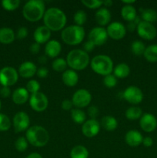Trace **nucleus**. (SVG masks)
I'll list each match as a JSON object with an SVG mask.
<instances>
[{"label": "nucleus", "instance_id": "obj_1", "mask_svg": "<svg viewBox=\"0 0 157 158\" xmlns=\"http://www.w3.org/2000/svg\"><path fill=\"white\" fill-rule=\"evenodd\" d=\"M45 26L52 31H58L66 26L67 18L62 10L58 8L52 7L45 12L43 16Z\"/></svg>", "mask_w": 157, "mask_h": 158}, {"label": "nucleus", "instance_id": "obj_2", "mask_svg": "<svg viewBox=\"0 0 157 158\" xmlns=\"http://www.w3.org/2000/svg\"><path fill=\"white\" fill-rule=\"evenodd\" d=\"M45 12V3L42 0H30L25 4L22 15L28 21L37 22L44 16Z\"/></svg>", "mask_w": 157, "mask_h": 158}, {"label": "nucleus", "instance_id": "obj_3", "mask_svg": "<svg viewBox=\"0 0 157 158\" xmlns=\"http://www.w3.org/2000/svg\"><path fill=\"white\" fill-rule=\"evenodd\" d=\"M26 140L34 147H44L49 140V132L41 126H32L26 131Z\"/></svg>", "mask_w": 157, "mask_h": 158}, {"label": "nucleus", "instance_id": "obj_4", "mask_svg": "<svg viewBox=\"0 0 157 158\" xmlns=\"http://www.w3.org/2000/svg\"><path fill=\"white\" fill-rule=\"evenodd\" d=\"M66 62L73 70H83L89 65V56L84 50L73 49L67 55Z\"/></svg>", "mask_w": 157, "mask_h": 158}, {"label": "nucleus", "instance_id": "obj_5", "mask_svg": "<svg viewBox=\"0 0 157 158\" xmlns=\"http://www.w3.org/2000/svg\"><path fill=\"white\" fill-rule=\"evenodd\" d=\"M63 42L70 46H75L83 41L85 37V29L83 26H69L65 28L62 32Z\"/></svg>", "mask_w": 157, "mask_h": 158}, {"label": "nucleus", "instance_id": "obj_6", "mask_svg": "<svg viewBox=\"0 0 157 158\" xmlns=\"http://www.w3.org/2000/svg\"><path fill=\"white\" fill-rule=\"evenodd\" d=\"M91 67L97 74L107 76L113 70V62L106 55H98L93 57L91 61Z\"/></svg>", "mask_w": 157, "mask_h": 158}, {"label": "nucleus", "instance_id": "obj_7", "mask_svg": "<svg viewBox=\"0 0 157 158\" xmlns=\"http://www.w3.org/2000/svg\"><path fill=\"white\" fill-rule=\"evenodd\" d=\"M18 73L12 66H6L0 70V83L3 86H12L18 81Z\"/></svg>", "mask_w": 157, "mask_h": 158}, {"label": "nucleus", "instance_id": "obj_8", "mask_svg": "<svg viewBox=\"0 0 157 158\" xmlns=\"http://www.w3.org/2000/svg\"><path fill=\"white\" fill-rule=\"evenodd\" d=\"M29 104L32 110L36 112L44 111L49 105L47 97L42 92H37L31 94L29 98Z\"/></svg>", "mask_w": 157, "mask_h": 158}, {"label": "nucleus", "instance_id": "obj_9", "mask_svg": "<svg viewBox=\"0 0 157 158\" xmlns=\"http://www.w3.org/2000/svg\"><path fill=\"white\" fill-rule=\"evenodd\" d=\"M92 100V95L90 93L85 89H78L72 96V102L77 108H83L89 105Z\"/></svg>", "mask_w": 157, "mask_h": 158}, {"label": "nucleus", "instance_id": "obj_10", "mask_svg": "<svg viewBox=\"0 0 157 158\" xmlns=\"http://www.w3.org/2000/svg\"><path fill=\"white\" fill-rule=\"evenodd\" d=\"M137 32L140 37L146 40H152L157 35V30L152 23L141 21L137 26Z\"/></svg>", "mask_w": 157, "mask_h": 158}, {"label": "nucleus", "instance_id": "obj_11", "mask_svg": "<svg viewBox=\"0 0 157 158\" xmlns=\"http://www.w3.org/2000/svg\"><path fill=\"white\" fill-rule=\"evenodd\" d=\"M123 97L131 104H139L143 100V94L141 89L135 86H130L123 93Z\"/></svg>", "mask_w": 157, "mask_h": 158}, {"label": "nucleus", "instance_id": "obj_12", "mask_svg": "<svg viewBox=\"0 0 157 158\" xmlns=\"http://www.w3.org/2000/svg\"><path fill=\"white\" fill-rule=\"evenodd\" d=\"M30 119L26 113L18 112L13 117V126L16 133L22 132L29 129Z\"/></svg>", "mask_w": 157, "mask_h": 158}, {"label": "nucleus", "instance_id": "obj_13", "mask_svg": "<svg viewBox=\"0 0 157 158\" xmlns=\"http://www.w3.org/2000/svg\"><path fill=\"white\" fill-rule=\"evenodd\" d=\"M108 36L112 40H119L123 39L126 34V28L123 23L119 22H114L108 26L107 29Z\"/></svg>", "mask_w": 157, "mask_h": 158}, {"label": "nucleus", "instance_id": "obj_14", "mask_svg": "<svg viewBox=\"0 0 157 158\" xmlns=\"http://www.w3.org/2000/svg\"><path fill=\"white\" fill-rule=\"evenodd\" d=\"M108 34L106 29L103 27H95L89 32V40L95 46H102L107 41Z\"/></svg>", "mask_w": 157, "mask_h": 158}, {"label": "nucleus", "instance_id": "obj_15", "mask_svg": "<svg viewBox=\"0 0 157 158\" xmlns=\"http://www.w3.org/2000/svg\"><path fill=\"white\" fill-rule=\"evenodd\" d=\"M100 131V123L95 119H90L85 122L82 127V132L86 137H94Z\"/></svg>", "mask_w": 157, "mask_h": 158}, {"label": "nucleus", "instance_id": "obj_16", "mask_svg": "<svg viewBox=\"0 0 157 158\" xmlns=\"http://www.w3.org/2000/svg\"><path fill=\"white\" fill-rule=\"evenodd\" d=\"M139 125L145 132L151 133L157 127V120L152 114H145L140 118Z\"/></svg>", "mask_w": 157, "mask_h": 158}, {"label": "nucleus", "instance_id": "obj_17", "mask_svg": "<svg viewBox=\"0 0 157 158\" xmlns=\"http://www.w3.org/2000/svg\"><path fill=\"white\" fill-rule=\"evenodd\" d=\"M51 36V30L46 26H42L37 28L33 33V38L35 43L38 44L47 43Z\"/></svg>", "mask_w": 157, "mask_h": 158}, {"label": "nucleus", "instance_id": "obj_18", "mask_svg": "<svg viewBox=\"0 0 157 158\" xmlns=\"http://www.w3.org/2000/svg\"><path fill=\"white\" fill-rule=\"evenodd\" d=\"M143 135L139 131L135 130H131L128 131L125 136L126 143L130 147H138L143 143Z\"/></svg>", "mask_w": 157, "mask_h": 158}, {"label": "nucleus", "instance_id": "obj_19", "mask_svg": "<svg viewBox=\"0 0 157 158\" xmlns=\"http://www.w3.org/2000/svg\"><path fill=\"white\" fill-rule=\"evenodd\" d=\"M62 50L61 44L57 40H50L48 42L45 47V53L50 58H55L60 54Z\"/></svg>", "mask_w": 157, "mask_h": 158}, {"label": "nucleus", "instance_id": "obj_20", "mask_svg": "<svg viewBox=\"0 0 157 158\" xmlns=\"http://www.w3.org/2000/svg\"><path fill=\"white\" fill-rule=\"evenodd\" d=\"M37 72L36 66L33 63L26 61L22 63L18 68V73L23 78H30Z\"/></svg>", "mask_w": 157, "mask_h": 158}, {"label": "nucleus", "instance_id": "obj_21", "mask_svg": "<svg viewBox=\"0 0 157 158\" xmlns=\"http://www.w3.org/2000/svg\"><path fill=\"white\" fill-rule=\"evenodd\" d=\"M62 79L65 85L72 87L78 83V76L77 73L73 69H67L65 71L62 76Z\"/></svg>", "mask_w": 157, "mask_h": 158}, {"label": "nucleus", "instance_id": "obj_22", "mask_svg": "<svg viewBox=\"0 0 157 158\" xmlns=\"http://www.w3.org/2000/svg\"><path fill=\"white\" fill-rule=\"evenodd\" d=\"M95 18L99 25L102 26H106L111 20L110 11L106 8H101L95 12Z\"/></svg>", "mask_w": 157, "mask_h": 158}, {"label": "nucleus", "instance_id": "obj_23", "mask_svg": "<svg viewBox=\"0 0 157 158\" xmlns=\"http://www.w3.org/2000/svg\"><path fill=\"white\" fill-rule=\"evenodd\" d=\"M12 97L15 104H23L29 100V92L25 88H18L14 91Z\"/></svg>", "mask_w": 157, "mask_h": 158}, {"label": "nucleus", "instance_id": "obj_24", "mask_svg": "<svg viewBox=\"0 0 157 158\" xmlns=\"http://www.w3.org/2000/svg\"><path fill=\"white\" fill-rule=\"evenodd\" d=\"M15 40V33L10 28L0 29V43L2 44H10Z\"/></svg>", "mask_w": 157, "mask_h": 158}, {"label": "nucleus", "instance_id": "obj_25", "mask_svg": "<svg viewBox=\"0 0 157 158\" xmlns=\"http://www.w3.org/2000/svg\"><path fill=\"white\" fill-rule=\"evenodd\" d=\"M101 125L106 131H113L118 127V121L112 116H105L102 119Z\"/></svg>", "mask_w": 157, "mask_h": 158}, {"label": "nucleus", "instance_id": "obj_26", "mask_svg": "<svg viewBox=\"0 0 157 158\" xmlns=\"http://www.w3.org/2000/svg\"><path fill=\"white\" fill-rule=\"evenodd\" d=\"M121 15L125 20L131 22L135 19L136 15V10L132 5H126L121 9Z\"/></svg>", "mask_w": 157, "mask_h": 158}, {"label": "nucleus", "instance_id": "obj_27", "mask_svg": "<svg viewBox=\"0 0 157 158\" xmlns=\"http://www.w3.org/2000/svg\"><path fill=\"white\" fill-rule=\"evenodd\" d=\"M114 76L117 78H126L129 75L130 68L126 63H119L113 69Z\"/></svg>", "mask_w": 157, "mask_h": 158}, {"label": "nucleus", "instance_id": "obj_28", "mask_svg": "<svg viewBox=\"0 0 157 158\" xmlns=\"http://www.w3.org/2000/svg\"><path fill=\"white\" fill-rule=\"evenodd\" d=\"M71 158H88L89 157V151L86 147L83 145L75 146L70 152Z\"/></svg>", "mask_w": 157, "mask_h": 158}, {"label": "nucleus", "instance_id": "obj_29", "mask_svg": "<svg viewBox=\"0 0 157 158\" xmlns=\"http://www.w3.org/2000/svg\"><path fill=\"white\" fill-rule=\"evenodd\" d=\"M141 17L143 21L152 23L157 21V12L152 9H141Z\"/></svg>", "mask_w": 157, "mask_h": 158}, {"label": "nucleus", "instance_id": "obj_30", "mask_svg": "<svg viewBox=\"0 0 157 158\" xmlns=\"http://www.w3.org/2000/svg\"><path fill=\"white\" fill-rule=\"evenodd\" d=\"M145 59L150 63H156L157 62V45H151L146 48L144 54Z\"/></svg>", "mask_w": 157, "mask_h": 158}, {"label": "nucleus", "instance_id": "obj_31", "mask_svg": "<svg viewBox=\"0 0 157 158\" xmlns=\"http://www.w3.org/2000/svg\"><path fill=\"white\" fill-rule=\"evenodd\" d=\"M125 115L128 120H138V119L141 118V117L143 116V110L141 108L138 107V106H131L126 110Z\"/></svg>", "mask_w": 157, "mask_h": 158}, {"label": "nucleus", "instance_id": "obj_32", "mask_svg": "<svg viewBox=\"0 0 157 158\" xmlns=\"http://www.w3.org/2000/svg\"><path fill=\"white\" fill-rule=\"evenodd\" d=\"M71 117H72V120L75 123H78V124L84 123L85 120L86 119V116L84 111L78 109V108H77V109H72L71 110Z\"/></svg>", "mask_w": 157, "mask_h": 158}, {"label": "nucleus", "instance_id": "obj_33", "mask_svg": "<svg viewBox=\"0 0 157 158\" xmlns=\"http://www.w3.org/2000/svg\"><path fill=\"white\" fill-rule=\"evenodd\" d=\"M131 50L134 55L139 56L144 54L145 50H146V46L143 42L139 41V40H135V41L132 42V45H131Z\"/></svg>", "mask_w": 157, "mask_h": 158}, {"label": "nucleus", "instance_id": "obj_34", "mask_svg": "<svg viewBox=\"0 0 157 158\" xmlns=\"http://www.w3.org/2000/svg\"><path fill=\"white\" fill-rule=\"evenodd\" d=\"M67 66V62L63 58H57L52 62V67L54 70L57 72H62L66 69Z\"/></svg>", "mask_w": 157, "mask_h": 158}, {"label": "nucleus", "instance_id": "obj_35", "mask_svg": "<svg viewBox=\"0 0 157 158\" xmlns=\"http://www.w3.org/2000/svg\"><path fill=\"white\" fill-rule=\"evenodd\" d=\"M87 20V15L83 10H78L74 15V22L76 26H82Z\"/></svg>", "mask_w": 157, "mask_h": 158}, {"label": "nucleus", "instance_id": "obj_36", "mask_svg": "<svg viewBox=\"0 0 157 158\" xmlns=\"http://www.w3.org/2000/svg\"><path fill=\"white\" fill-rule=\"evenodd\" d=\"M19 0H3L2 2V7L8 11L15 10L19 6Z\"/></svg>", "mask_w": 157, "mask_h": 158}, {"label": "nucleus", "instance_id": "obj_37", "mask_svg": "<svg viewBox=\"0 0 157 158\" xmlns=\"http://www.w3.org/2000/svg\"><path fill=\"white\" fill-rule=\"evenodd\" d=\"M11 127V121L8 116L0 114V131H7Z\"/></svg>", "mask_w": 157, "mask_h": 158}, {"label": "nucleus", "instance_id": "obj_38", "mask_svg": "<svg viewBox=\"0 0 157 158\" xmlns=\"http://www.w3.org/2000/svg\"><path fill=\"white\" fill-rule=\"evenodd\" d=\"M15 149L19 152H23L28 148V140L23 137H20L15 140Z\"/></svg>", "mask_w": 157, "mask_h": 158}, {"label": "nucleus", "instance_id": "obj_39", "mask_svg": "<svg viewBox=\"0 0 157 158\" xmlns=\"http://www.w3.org/2000/svg\"><path fill=\"white\" fill-rule=\"evenodd\" d=\"M40 84L38 81L35 80H29L26 84V89L29 93H31V94H35L37 92H39Z\"/></svg>", "mask_w": 157, "mask_h": 158}, {"label": "nucleus", "instance_id": "obj_40", "mask_svg": "<svg viewBox=\"0 0 157 158\" xmlns=\"http://www.w3.org/2000/svg\"><path fill=\"white\" fill-rule=\"evenodd\" d=\"M103 83H104V85L106 87L113 88L117 84L116 77L114 75H112V74L105 76L104 79H103Z\"/></svg>", "mask_w": 157, "mask_h": 158}, {"label": "nucleus", "instance_id": "obj_41", "mask_svg": "<svg viewBox=\"0 0 157 158\" xmlns=\"http://www.w3.org/2000/svg\"><path fill=\"white\" fill-rule=\"evenodd\" d=\"M82 3L89 9H97L103 4V1L99 0H82Z\"/></svg>", "mask_w": 157, "mask_h": 158}, {"label": "nucleus", "instance_id": "obj_42", "mask_svg": "<svg viewBox=\"0 0 157 158\" xmlns=\"http://www.w3.org/2000/svg\"><path fill=\"white\" fill-rule=\"evenodd\" d=\"M141 21H140L139 17L136 16L135 18V19H133L132 21H131V22H129V23H128V25H127V27L126 28H127V29L129 31V32H133V31L136 29L137 26H138L139 23Z\"/></svg>", "mask_w": 157, "mask_h": 158}, {"label": "nucleus", "instance_id": "obj_43", "mask_svg": "<svg viewBox=\"0 0 157 158\" xmlns=\"http://www.w3.org/2000/svg\"><path fill=\"white\" fill-rule=\"evenodd\" d=\"M88 114L91 119H95L99 115V109L95 106H89L88 109Z\"/></svg>", "mask_w": 157, "mask_h": 158}, {"label": "nucleus", "instance_id": "obj_44", "mask_svg": "<svg viewBox=\"0 0 157 158\" xmlns=\"http://www.w3.org/2000/svg\"><path fill=\"white\" fill-rule=\"evenodd\" d=\"M28 35V29L26 27H20L17 32V38L19 40H23Z\"/></svg>", "mask_w": 157, "mask_h": 158}, {"label": "nucleus", "instance_id": "obj_45", "mask_svg": "<svg viewBox=\"0 0 157 158\" xmlns=\"http://www.w3.org/2000/svg\"><path fill=\"white\" fill-rule=\"evenodd\" d=\"M95 45L92 42H91L90 40H88V41L85 42L83 43V49H84V51L86 52H92L94 49V48H95Z\"/></svg>", "mask_w": 157, "mask_h": 158}, {"label": "nucleus", "instance_id": "obj_46", "mask_svg": "<svg viewBox=\"0 0 157 158\" xmlns=\"http://www.w3.org/2000/svg\"><path fill=\"white\" fill-rule=\"evenodd\" d=\"M37 76H38L39 78H46L48 76V73H49V70L46 67H44V66H42L39 69H37Z\"/></svg>", "mask_w": 157, "mask_h": 158}, {"label": "nucleus", "instance_id": "obj_47", "mask_svg": "<svg viewBox=\"0 0 157 158\" xmlns=\"http://www.w3.org/2000/svg\"><path fill=\"white\" fill-rule=\"evenodd\" d=\"M72 106H73V103H72V100H64L62 103V108L64 110H72Z\"/></svg>", "mask_w": 157, "mask_h": 158}, {"label": "nucleus", "instance_id": "obj_48", "mask_svg": "<svg viewBox=\"0 0 157 158\" xmlns=\"http://www.w3.org/2000/svg\"><path fill=\"white\" fill-rule=\"evenodd\" d=\"M11 90L9 86H3L2 89H0V95L3 98H7L10 96Z\"/></svg>", "mask_w": 157, "mask_h": 158}, {"label": "nucleus", "instance_id": "obj_49", "mask_svg": "<svg viewBox=\"0 0 157 158\" xmlns=\"http://www.w3.org/2000/svg\"><path fill=\"white\" fill-rule=\"evenodd\" d=\"M29 50L32 54H37L40 50V44L37 43H32L29 47Z\"/></svg>", "mask_w": 157, "mask_h": 158}, {"label": "nucleus", "instance_id": "obj_50", "mask_svg": "<svg viewBox=\"0 0 157 158\" xmlns=\"http://www.w3.org/2000/svg\"><path fill=\"white\" fill-rule=\"evenodd\" d=\"M143 143V145H144L145 147H146V148H149V147H151L153 144V140H152L150 137H144L143 140V143Z\"/></svg>", "mask_w": 157, "mask_h": 158}, {"label": "nucleus", "instance_id": "obj_51", "mask_svg": "<svg viewBox=\"0 0 157 158\" xmlns=\"http://www.w3.org/2000/svg\"><path fill=\"white\" fill-rule=\"evenodd\" d=\"M26 158H42V157L38 153H32L29 155H28Z\"/></svg>", "mask_w": 157, "mask_h": 158}, {"label": "nucleus", "instance_id": "obj_52", "mask_svg": "<svg viewBox=\"0 0 157 158\" xmlns=\"http://www.w3.org/2000/svg\"><path fill=\"white\" fill-rule=\"evenodd\" d=\"M113 4V2L112 0H106V1H103V5L106 7H110Z\"/></svg>", "mask_w": 157, "mask_h": 158}, {"label": "nucleus", "instance_id": "obj_53", "mask_svg": "<svg viewBox=\"0 0 157 158\" xmlns=\"http://www.w3.org/2000/svg\"><path fill=\"white\" fill-rule=\"evenodd\" d=\"M46 60H47V58H46V56H42L38 57V62H39V63H42V64L46 63Z\"/></svg>", "mask_w": 157, "mask_h": 158}, {"label": "nucleus", "instance_id": "obj_54", "mask_svg": "<svg viewBox=\"0 0 157 158\" xmlns=\"http://www.w3.org/2000/svg\"><path fill=\"white\" fill-rule=\"evenodd\" d=\"M122 2L124 3V4L126 5H131L132 4V3L135 2V1H134V0H132V1H122Z\"/></svg>", "mask_w": 157, "mask_h": 158}, {"label": "nucleus", "instance_id": "obj_55", "mask_svg": "<svg viewBox=\"0 0 157 158\" xmlns=\"http://www.w3.org/2000/svg\"><path fill=\"white\" fill-rule=\"evenodd\" d=\"M1 107H2V103H1V100H0V110H1Z\"/></svg>", "mask_w": 157, "mask_h": 158}]
</instances>
